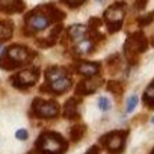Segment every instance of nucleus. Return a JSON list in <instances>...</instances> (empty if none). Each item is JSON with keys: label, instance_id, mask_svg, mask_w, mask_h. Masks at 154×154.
<instances>
[{"label": "nucleus", "instance_id": "f257e3e1", "mask_svg": "<svg viewBox=\"0 0 154 154\" xmlns=\"http://www.w3.org/2000/svg\"><path fill=\"white\" fill-rule=\"evenodd\" d=\"M65 18V14L57 9L53 5H42L36 9L30 11L24 18V32L26 35H35L36 32H41L47 29L51 23L62 21Z\"/></svg>", "mask_w": 154, "mask_h": 154}, {"label": "nucleus", "instance_id": "f03ea898", "mask_svg": "<svg viewBox=\"0 0 154 154\" xmlns=\"http://www.w3.org/2000/svg\"><path fill=\"white\" fill-rule=\"evenodd\" d=\"M32 59V51L20 44L11 45L8 48H5L3 54L0 56V68L3 69H15L24 63H27Z\"/></svg>", "mask_w": 154, "mask_h": 154}, {"label": "nucleus", "instance_id": "7ed1b4c3", "mask_svg": "<svg viewBox=\"0 0 154 154\" xmlns=\"http://www.w3.org/2000/svg\"><path fill=\"white\" fill-rule=\"evenodd\" d=\"M66 148V140L54 131H42L36 140V149L42 154H63Z\"/></svg>", "mask_w": 154, "mask_h": 154}, {"label": "nucleus", "instance_id": "20e7f679", "mask_svg": "<svg viewBox=\"0 0 154 154\" xmlns=\"http://www.w3.org/2000/svg\"><path fill=\"white\" fill-rule=\"evenodd\" d=\"M148 48V39L142 32H134L128 35V38L124 42V54L130 63H136L140 53L146 51Z\"/></svg>", "mask_w": 154, "mask_h": 154}, {"label": "nucleus", "instance_id": "39448f33", "mask_svg": "<svg viewBox=\"0 0 154 154\" xmlns=\"http://www.w3.org/2000/svg\"><path fill=\"white\" fill-rule=\"evenodd\" d=\"M124 15H125V3L124 2L113 3L112 6H109L104 11V21L107 24L109 33H115L122 27Z\"/></svg>", "mask_w": 154, "mask_h": 154}, {"label": "nucleus", "instance_id": "423d86ee", "mask_svg": "<svg viewBox=\"0 0 154 154\" xmlns=\"http://www.w3.org/2000/svg\"><path fill=\"white\" fill-rule=\"evenodd\" d=\"M128 131L127 130H116V131H110L104 136H101L100 142L104 145V148L112 152V154H118L124 149L125 145V139H127Z\"/></svg>", "mask_w": 154, "mask_h": 154}, {"label": "nucleus", "instance_id": "0eeeda50", "mask_svg": "<svg viewBox=\"0 0 154 154\" xmlns=\"http://www.w3.org/2000/svg\"><path fill=\"white\" fill-rule=\"evenodd\" d=\"M32 110L35 113L36 118H56L59 115V104L53 100H41L36 98L32 103Z\"/></svg>", "mask_w": 154, "mask_h": 154}, {"label": "nucleus", "instance_id": "6e6552de", "mask_svg": "<svg viewBox=\"0 0 154 154\" xmlns=\"http://www.w3.org/2000/svg\"><path fill=\"white\" fill-rule=\"evenodd\" d=\"M39 77V69L38 68H32V69H23L20 72H17L15 75L11 77V83L18 88V89H27L30 86H33Z\"/></svg>", "mask_w": 154, "mask_h": 154}, {"label": "nucleus", "instance_id": "1a4fd4ad", "mask_svg": "<svg viewBox=\"0 0 154 154\" xmlns=\"http://www.w3.org/2000/svg\"><path fill=\"white\" fill-rule=\"evenodd\" d=\"M103 83V79L101 77H86L85 80H82L79 85L75 86V95H89L92 92H95L100 85Z\"/></svg>", "mask_w": 154, "mask_h": 154}, {"label": "nucleus", "instance_id": "9d476101", "mask_svg": "<svg viewBox=\"0 0 154 154\" xmlns=\"http://www.w3.org/2000/svg\"><path fill=\"white\" fill-rule=\"evenodd\" d=\"M69 88H71V79L69 75H66V77H62V79L48 82L47 86H41V91H47L50 94H63Z\"/></svg>", "mask_w": 154, "mask_h": 154}, {"label": "nucleus", "instance_id": "9b49d317", "mask_svg": "<svg viewBox=\"0 0 154 154\" xmlns=\"http://www.w3.org/2000/svg\"><path fill=\"white\" fill-rule=\"evenodd\" d=\"M24 3L23 0H0V11L6 14H18L23 12Z\"/></svg>", "mask_w": 154, "mask_h": 154}, {"label": "nucleus", "instance_id": "f8f14e48", "mask_svg": "<svg viewBox=\"0 0 154 154\" xmlns=\"http://www.w3.org/2000/svg\"><path fill=\"white\" fill-rule=\"evenodd\" d=\"M79 103H80V98H69L63 106L62 115L68 119H79L80 113H79V109H77V104Z\"/></svg>", "mask_w": 154, "mask_h": 154}, {"label": "nucleus", "instance_id": "ddd939ff", "mask_svg": "<svg viewBox=\"0 0 154 154\" xmlns=\"http://www.w3.org/2000/svg\"><path fill=\"white\" fill-rule=\"evenodd\" d=\"M75 69L79 74H82L83 77H92L97 75L100 71V63L95 62H80L75 65Z\"/></svg>", "mask_w": 154, "mask_h": 154}, {"label": "nucleus", "instance_id": "4468645a", "mask_svg": "<svg viewBox=\"0 0 154 154\" xmlns=\"http://www.w3.org/2000/svg\"><path fill=\"white\" fill-rule=\"evenodd\" d=\"M94 51V41L91 38H83L80 39L79 42L75 44L74 47V53L79 54V56H83V54H89Z\"/></svg>", "mask_w": 154, "mask_h": 154}, {"label": "nucleus", "instance_id": "2eb2a0df", "mask_svg": "<svg viewBox=\"0 0 154 154\" xmlns=\"http://www.w3.org/2000/svg\"><path fill=\"white\" fill-rule=\"evenodd\" d=\"M66 75H68V69L63 68V66H50V68L45 69L47 83L53 82V80H57V79H62V77H66Z\"/></svg>", "mask_w": 154, "mask_h": 154}, {"label": "nucleus", "instance_id": "dca6fc26", "mask_svg": "<svg viewBox=\"0 0 154 154\" xmlns=\"http://www.w3.org/2000/svg\"><path fill=\"white\" fill-rule=\"evenodd\" d=\"M88 33V27L83 26V24H72L69 29H68V36L69 39L72 41H80L86 36Z\"/></svg>", "mask_w": 154, "mask_h": 154}, {"label": "nucleus", "instance_id": "f3484780", "mask_svg": "<svg viewBox=\"0 0 154 154\" xmlns=\"http://www.w3.org/2000/svg\"><path fill=\"white\" fill-rule=\"evenodd\" d=\"M14 33V24L11 21H0V41L11 39Z\"/></svg>", "mask_w": 154, "mask_h": 154}, {"label": "nucleus", "instance_id": "a211bd4d", "mask_svg": "<svg viewBox=\"0 0 154 154\" xmlns=\"http://www.w3.org/2000/svg\"><path fill=\"white\" fill-rule=\"evenodd\" d=\"M85 131H86V125L85 124H75V125H72L71 130H69L71 142H79L85 136Z\"/></svg>", "mask_w": 154, "mask_h": 154}, {"label": "nucleus", "instance_id": "6ab92c4d", "mask_svg": "<svg viewBox=\"0 0 154 154\" xmlns=\"http://www.w3.org/2000/svg\"><path fill=\"white\" fill-rule=\"evenodd\" d=\"M143 103L146 107L154 109V80L148 85V88L143 92Z\"/></svg>", "mask_w": 154, "mask_h": 154}, {"label": "nucleus", "instance_id": "aec40b11", "mask_svg": "<svg viewBox=\"0 0 154 154\" xmlns=\"http://www.w3.org/2000/svg\"><path fill=\"white\" fill-rule=\"evenodd\" d=\"M107 91H109V92H112L113 95H116V97H119V95L122 94V91H124V88H122V85H121L119 82H115V80H110V82H107Z\"/></svg>", "mask_w": 154, "mask_h": 154}, {"label": "nucleus", "instance_id": "412c9836", "mask_svg": "<svg viewBox=\"0 0 154 154\" xmlns=\"http://www.w3.org/2000/svg\"><path fill=\"white\" fill-rule=\"evenodd\" d=\"M137 95H131V97H128V100H127V113H131L134 109H136V106H137Z\"/></svg>", "mask_w": 154, "mask_h": 154}, {"label": "nucleus", "instance_id": "4be33fe9", "mask_svg": "<svg viewBox=\"0 0 154 154\" xmlns=\"http://www.w3.org/2000/svg\"><path fill=\"white\" fill-rule=\"evenodd\" d=\"M152 20H154V12H149V14H146V15L139 17V18H137V24H139V26H148Z\"/></svg>", "mask_w": 154, "mask_h": 154}, {"label": "nucleus", "instance_id": "5701e85b", "mask_svg": "<svg viewBox=\"0 0 154 154\" xmlns=\"http://www.w3.org/2000/svg\"><path fill=\"white\" fill-rule=\"evenodd\" d=\"M60 2L63 5L69 6V8H79V6H82L86 2V0H60Z\"/></svg>", "mask_w": 154, "mask_h": 154}, {"label": "nucleus", "instance_id": "b1692460", "mask_svg": "<svg viewBox=\"0 0 154 154\" xmlns=\"http://www.w3.org/2000/svg\"><path fill=\"white\" fill-rule=\"evenodd\" d=\"M98 107H100V110L106 112V110L110 109V101H109L106 97H100V98H98Z\"/></svg>", "mask_w": 154, "mask_h": 154}, {"label": "nucleus", "instance_id": "393cba45", "mask_svg": "<svg viewBox=\"0 0 154 154\" xmlns=\"http://www.w3.org/2000/svg\"><path fill=\"white\" fill-rule=\"evenodd\" d=\"M15 137H17L18 140H26V139L29 137V133H27V130H24V128H20V130H17V133H15Z\"/></svg>", "mask_w": 154, "mask_h": 154}, {"label": "nucleus", "instance_id": "a878e982", "mask_svg": "<svg viewBox=\"0 0 154 154\" xmlns=\"http://www.w3.org/2000/svg\"><path fill=\"white\" fill-rule=\"evenodd\" d=\"M145 6H146V0H136V3H134L136 9H143Z\"/></svg>", "mask_w": 154, "mask_h": 154}, {"label": "nucleus", "instance_id": "bb28decb", "mask_svg": "<svg viewBox=\"0 0 154 154\" xmlns=\"http://www.w3.org/2000/svg\"><path fill=\"white\" fill-rule=\"evenodd\" d=\"M85 154H98V146H91Z\"/></svg>", "mask_w": 154, "mask_h": 154}, {"label": "nucleus", "instance_id": "cd10ccee", "mask_svg": "<svg viewBox=\"0 0 154 154\" xmlns=\"http://www.w3.org/2000/svg\"><path fill=\"white\" fill-rule=\"evenodd\" d=\"M27 154H42L41 151H38V149H32V151H29Z\"/></svg>", "mask_w": 154, "mask_h": 154}, {"label": "nucleus", "instance_id": "c85d7f7f", "mask_svg": "<svg viewBox=\"0 0 154 154\" xmlns=\"http://www.w3.org/2000/svg\"><path fill=\"white\" fill-rule=\"evenodd\" d=\"M151 45H154V38H152V39H151Z\"/></svg>", "mask_w": 154, "mask_h": 154}, {"label": "nucleus", "instance_id": "c756f323", "mask_svg": "<svg viewBox=\"0 0 154 154\" xmlns=\"http://www.w3.org/2000/svg\"><path fill=\"white\" fill-rule=\"evenodd\" d=\"M151 122H152V124H154V116H152V118H151Z\"/></svg>", "mask_w": 154, "mask_h": 154}, {"label": "nucleus", "instance_id": "7c9ffc66", "mask_svg": "<svg viewBox=\"0 0 154 154\" xmlns=\"http://www.w3.org/2000/svg\"><path fill=\"white\" fill-rule=\"evenodd\" d=\"M151 154H154V149H152V151H151Z\"/></svg>", "mask_w": 154, "mask_h": 154}, {"label": "nucleus", "instance_id": "2f4dec72", "mask_svg": "<svg viewBox=\"0 0 154 154\" xmlns=\"http://www.w3.org/2000/svg\"><path fill=\"white\" fill-rule=\"evenodd\" d=\"M97 2H101V0H97Z\"/></svg>", "mask_w": 154, "mask_h": 154}]
</instances>
